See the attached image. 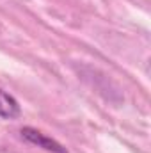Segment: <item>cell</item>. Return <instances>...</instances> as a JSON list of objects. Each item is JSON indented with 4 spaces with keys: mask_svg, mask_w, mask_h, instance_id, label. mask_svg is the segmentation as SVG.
<instances>
[{
    "mask_svg": "<svg viewBox=\"0 0 151 153\" xmlns=\"http://www.w3.org/2000/svg\"><path fill=\"white\" fill-rule=\"evenodd\" d=\"M21 134V139H25L27 143H30L32 146H38L44 152H50V153H68V150L53 137L46 135L44 132H41L34 126H23L20 130Z\"/></svg>",
    "mask_w": 151,
    "mask_h": 153,
    "instance_id": "cell-1",
    "label": "cell"
},
{
    "mask_svg": "<svg viewBox=\"0 0 151 153\" xmlns=\"http://www.w3.org/2000/svg\"><path fill=\"white\" fill-rule=\"evenodd\" d=\"M21 116V107L18 100L7 91L0 89V117L2 119H18Z\"/></svg>",
    "mask_w": 151,
    "mask_h": 153,
    "instance_id": "cell-2",
    "label": "cell"
}]
</instances>
